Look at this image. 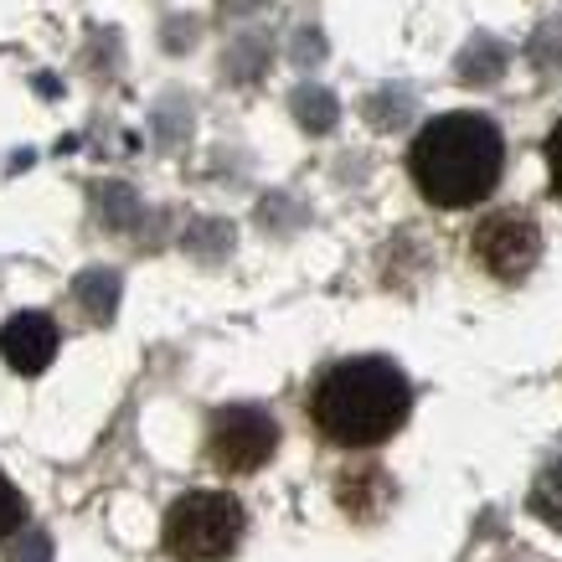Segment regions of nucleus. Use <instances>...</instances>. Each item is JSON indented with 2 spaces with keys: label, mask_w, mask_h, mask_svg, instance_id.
Instances as JSON below:
<instances>
[{
  "label": "nucleus",
  "mask_w": 562,
  "mask_h": 562,
  "mask_svg": "<svg viewBox=\"0 0 562 562\" xmlns=\"http://www.w3.org/2000/svg\"><path fill=\"white\" fill-rule=\"evenodd\" d=\"M501 68H506V47L491 42V36H475V42L460 52V63H454V72H460L464 83H495Z\"/></svg>",
  "instance_id": "1a4fd4ad"
},
{
  "label": "nucleus",
  "mask_w": 562,
  "mask_h": 562,
  "mask_svg": "<svg viewBox=\"0 0 562 562\" xmlns=\"http://www.w3.org/2000/svg\"><path fill=\"white\" fill-rule=\"evenodd\" d=\"M273 449H279V428L263 408H222L206 428V454L227 475H248L258 464H269Z\"/></svg>",
  "instance_id": "20e7f679"
},
{
  "label": "nucleus",
  "mask_w": 562,
  "mask_h": 562,
  "mask_svg": "<svg viewBox=\"0 0 562 562\" xmlns=\"http://www.w3.org/2000/svg\"><path fill=\"white\" fill-rule=\"evenodd\" d=\"M5 562H52L47 531H26V537H16V542L5 547Z\"/></svg>",
  "instance_id": "4468645a"
},
{
  "label": "nucleus",
  "mask_w": 562,
  "mask_h": 562,
  "mask_svg": "<svg viewBox=\"0 0 562 562\" xmlns=\"http://www.w3.org/2000/svg\"><path fill=\"white\" fill-rule=\"evenodd\" d=\"M321 36H315V32H305V36H300V63H315V57H321Z\"/></svg>",
  "instance_id": "dca6fc26"
},
{
  "label": "nucleus",
  "mask_w": 562,
  "mask_h": 562,
  "mask_svg": "<svg viewBox=\"0 0 562 562\" xmlns=\"http://www.w3.org/2000/svg\"><path fill=\"white\" fill-rule=\"evenodd\" d=\"M93 196H99L103 222H109L114 233H124V227L139 217V202H135V191H130V187H114V181H109V187H99Z\"/></svg>",
  "instance_id": "9b49d317"
},
{
  "label": "nucleus",
  "mask_w": 562,
  "mask_h": 562,
  "mask_svg": "<svg viewBox=\"0 0 562 562\" xmlns=\"http://www.w3.org/2000/svg\"><path fill=\"white\" fill-rule=\"evenodd\" d=\"M72 294H78V305H83L93 321L109 325L114 321V310H120V273L114 269H88V273H78Z\"/></svg>",
  "instance_id": "0eeeda50"
},
{
  "label": "nucleus",
  "mask_w": 562,
  "mask_h": 562,
  "mask_svg": "<svg viewBox=\"0 0 562 562\" xmlns=\"http://www.w3.org/2000/svg\"><path fill=\"white\" fill-rule=\"evenodd\" d=\"M243 501L227 491H191L166 512V552L176 562H227L243 542Z\"/></svg>",
  "instance_id": "7ed1b4c3"
},
{
  "label": "nucleus",
  "mask_w": 562,
  "mask_h": 562,
  "mask_svg": "<svg viewBox=\"0 0 562 562\" xmlns=\"http://www.w3.org/2000/svg\"><path fill=\"white\" fill-rule=\"evenodd\" d=\"M547 176H552V191L562 196V120H558V130L547 135Z\"/></svg>",
  "instance_id": "2eb2a0df"
},
{
  "label": "nucleus",
  "mask_w": 562,
  "mask_h": 562,
  "mask_svg": "<svg viewBox=\"0 0 562 562\" xmlns=\"http://www.w3.org/2000/svg\"><path fill=\"white\" fill-rule=\"evenodd\" d=\"M506 166V139L485 114H439L418 130L408 150L413 187L434 206H475L485 202Z\"/></svg>",
  "instance_id": "f257e3e1"
},
{
  "label": "nucleus",
  "mask_w": 562,
  "mask_h": 562,
  "mask_svg": "<svg viewBox=\"0 0 562 562\" xmlns=\"http://www.w3.org/2000/svg\"><path fill=\"white\" fill-rule=\"evenodd\" d=\"M408 93H403V88H387V93H372V99H367V120L376 124V130H397V124L408 120Z\"/></svg>",
  "instance_id": "f8f14e48"
},
{
  "label": "nucleus",
  "mask_w": 562,
  "mask_h": 562,
  "mask_svg": "<svg viewBox=\"0 0 562 562\" xmlns=\"http://www.w3.org/2000/svg\"><path fill=\"white\" fill-rule=\"evenodd\" d=\"M0 357H5V367L21 376L47 372V361L57 357V325H52L42 310L11 315V321L0 325Z\"/></svg>",
  "instance_id": "423d86ee"
},
{
  "label": "nucleus",
  "mask_w": 562,
  "mask_h": 562,
  "mask_svg": "<svg viewBox=\"0 0 562 562\" xmlns=\"http://www.w3.org/2000/svg\"><path fill=\"white\" fill-rule=\"evenodd\" d=\"M408 408H413L408 376L382 357H357L330 367L315 382V397H310L315 428L330 443H346V449H372V443L392 439L397 428L408 424Z\"/></svg>",
  "instance_id": "f03ea898"
},
{
  "label": "nucleus",
  "mask_w": 562,
  "mask_h": 562,
  "mask_svg": "<svg viewBox=\"0 0 562 562\" xmlns=\"http://www.w3.org/2000/svg\"><path fill=\"white\" fill-rule=\"evenodd\" d=\"M227 11H254V5H263V0H222Z\"/></svg>",
  "instance_id": "f3484780"
},
{
  "label": "nucleus",
  "mask_w": 562,
  "mask_h": 562,
  "mask_svg": "<svg viewBox=\"0 0 562 562\" xmlns=\"http://www.w3.org/2000/svg\"><path fill=\"white\" fill-rule=\"evenodd\" d=\"M294 120L305 124L310 135H330V130H336V120H341V103H336V93H330V88L305 83L300 93H294Z\"/></svg>",
  "instance_id": "6e6552de"
},
{
  "label": "nucleus",
  "mask_w": 562,
  "mask_h": 562,
  "mask_svg": "<svg viewBox=\"0 0 562 562\" xmlns=\"http://www.w3.org/2000/svg\"><path fill=\"white\" fill-rule=\"evenodd\" d=\"M531 516L547 521L552 531H562V460L531 485Z\"/></svg>",
  "instance_id": "9d476101"
},
{
  "label": "nucleus",
  "mask_w": 562,
  "mask_h": 562,
  "mask_svg": "<svg viewBox=\"0 0 562 562\" xmlns=\"http://www.w3.org/2000/svg\"><path fill=\"white\" fill-rule=\"evenodd\" d=\"M475 258L480 269L501 279V284H516L537 269L542 258V227L527 217V212H495L475 227Z\"/></svg>",
  "instance_id": "39448f33"
},
{
  "label": "nucleus",
  "mask_w": 562,
  "mask_h": 562,
  "mask_svg": "<svg viewBox=\"0 0 562 562\" xmlns=\"http://www.w3.org/2000/svg\"><path fill=\"white\" fill-rule=\"evenodd\" d=\"M21 527H26V501H21L16 485H5V480H0V542H5V537H16Z\"/></svg>",
  "instance_id": "ddd939ff"
}]
</instances>
